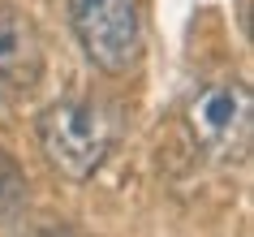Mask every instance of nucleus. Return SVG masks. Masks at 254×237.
Listing matches in <instances>:
<instances>
[{"label": "nucleus", "mask_w": 254, "mask_h": 237, "mask_svg": "<svg viewBox=\"0 0 254 237\" xmlns=\"http://www.w3.org/2000/svg\"><path fill=\"white\" fill-rule=\"evenodd\" d=\"M43 159L69 181H86L104 168L112 147L121 138L117 108L95 104V99H56L35 121Z\"/></svg>", "instance_id": "1"}, {"label": "nucleus", "mask_w": 254, "mask_h": 237, "mask_svg": "<svg viewBox=\"0 0 254 237\" xmlns=\"http://www.w3.org/2000/svg\"><path fill=\"white\" fill-rule=\"evenodd\" d=\"M69 26L86 61L104 74H129L142 56L138 0H69Z\"/></svg>", "instance_id": "2"}, {"label": "nucleus", "mask_w": 254, "mask_h": 237, "mask_svg": "<svg viewBox=\"0 0 254 237\" xmlns=\"http://www.w3.org/2000/svg\"><path fill=\"white\" fill-rule=\"evenodd\" d=\"M186 125L194 134V143L202 151H211L220 159H241L250 151L254 134V95L246 82L224 78L207 82L186 108Z\"/></svg>", "instance_id": "3"}, {"label": "nucleus", "mask_w": 254, "mask_h": 237, "mask_svg": "<svg viewBox=\"0 0 254 237\" xmlns=\"http://www.w3.org/2000/svg\"><path fill=\"white\" fill-rule=\"evenodd\" d=\"M43 69V48L22 9L0 4V91H30Z\"/></svg>", "instance_id": "4"}, {"label": "nucleus", "mask_w": 254, "mask_h": 237, "mask_svg": "<svg viewBox=\"0 0 254 237\" xmlns=\"http://www.w3.org/2000/svg\"><path fill=\"white\" fill-rule=\"evenodd\" d=\"M22 203H26V177L13 156L0 151V216H13Z\"/></svg>", "instance_id": "5"}, {"label": "nucleus", "mask_w": 254, "mask_h": 237, "mask_svg": "<svg viewBox=\"0 0 254 237\" xmlns=\"http://www.w3.org/2000/svg\"><path fill=\"white\" fill-rule=\"evenodd\" d=\"M39 237H82L78 229H69V224H52V229H43Z\"/></svg>", "instance_id": "6"}]
</instances>
